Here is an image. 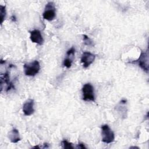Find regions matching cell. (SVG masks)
Instances as JSON below:
<instances>
[{"label": "cell", "mask_w": 149, "mask_h": 149, "mask_svg": "<svg viewBox=\"0 0 149 149\" xmlns=\"http://www.w3.org/2000/svg\"><path fill=\"white\" fill-rule=\"evenodd\" d=\"M148 49L146 51H141V54L136 60L129 61L130 63H136L145 72L148 73Z\"/></svg>", "instance_id": "cell-1"}, {"label": "cell", "mask_w": 149, "mask_h": 149, "mask_svg": "<svg viewBox=\"0 0 149 149\" xmlns=\"http://www.w3.org/2000/svg\"><path fill=\"white\" fill-rule=\"evenodd\" d=\"M24 72L26 76H34L40 70V65L38 61H34L31 62L25 63L23 66Z\"/></svg>", "instance_id": "cell-2"}, {"label": "cell", "mask_w": 149, "mask_h": 149, "mask_svg": "<svg viewBox=\"0 0 149 149\" xmlns=\"http://www.w3.org/2000/svg\"><path fill=\"white\" fill-rule=\"evenodd\" d=\"M115 140V134L109 126L105 124L101 126V140L106 144L111 143Z\"/></svg>", "instance_id": "cell-3"}, {"label": "cell", "mask_w": 149, "mask_h": 149, "mask_svg": "<svg viewBox=\"0 0 149 149\" xmlns=\"http://www.w3.org/2000/svg\"><path fill=\"white\" fill-rule=\"evenodd\" d=\"M42 17L44 19L48 21L53 20L55 18L56 8L55 3L53 2H49L46 4L42 13Z\"/></svg>", "instance_id": "cell-4"}, {"label": "cell", "mask_w": 149, "mask_h": 149, "mask_svg": "<svg viewBox=\"0 0 149 149\" xmlns=\"http://www.w3.org/2000/svg\"><path fill=\"white\" fill-rule=\"evenodd\" d=\"M82 99L85 101H95L94 87L90 83L85 84L82 87Z\"/></svg>", "instance_id": "cell-5"}, {"label": "cell", "mask_w": 149, "mask_h": 149, "mask_svg": "<svg viewBox=\"0 0 149 149\" xmlns=\"http://www.w3.org/2000/svg\"><path fill=\"white\" fill-rule=\"evenodd\" d=\"M95 55L90 52L86 51L82 54L81 57V62L84 68H88L94 61Z\"/></svg>", "instance_id": "cell-6"}, {"label": "cell", "mask_w": 149, "mask_h": 149, "mask_svg": "<svg viewBox=\"0 0 149 149\" xmlns=\"http://www.w3.org/2000/svg\"><path fill=\"white\" fill-rule=\"evenodd\" d=\"M30 38L33 42L36 43L39 45H41L43 44L44 39L39 30H37V29L33 30L32 31H30Z\"/></svg>", "instance_id": "cell-7"}, {"label": "cell", "mask_w": 149, "mask_h": 149, "mask_svg": "<svg viewBox=\"0 0 149 149\" xmlns=\"http://www.w3.org/2000/svg\"><path fill=\"white\" fill-rule=\"evenodd\" d=\"M34 100L31 98H29L25 101L23 105V112L26 116H30L34 112Z\"/></svg>", "instance_id": "cell-8"}, {"label": "cell", "mask_w": 149, "mask_h": 149, "mask_svg": "<svg viewBox=\"0 0 149 149\" xmlns=\"http://www.w3.org/2000/svg\"><path fill=\"white\" fill-rule=\"evenodd\" d=\"M3 84H6V92L10 91L11 89L15 88V86L13 82L10 80V77L8 72H5L4 74H1V86H2Z\"/></svg>", "instance_id": "cell-9"}, {"label": "cell", "mask_w": 149, "mask_h": 149, "mask_svg": "<svg viewBox=\"0 0 149 149\" xmlns=\"http://www.w3.org/2000/svg\"><path fill=\"white\" fill-rule=\"evenodd\" d=\"M8 137L10 141L13 143H16L20 140L19 131L17 129L15 128L8 133Z\"/></svg>", "instance_id": "cell-10"}, {"label": "cell", "mask_w": 149, "mask_h": 149, "mask_svg": "<svg viewBox=\"0 0 149 149\" xmlns=\"http://www.w3.org/2000/svg\"><path fill=\"white\" fill-rule=\"evenodd\" d=\"M6 7L5 6L0 5V20L1 24H2L4 20L5 19L6 16Z\"/></svg>", "instance_id": "cell-11"}, {"label": "cell", "mask_w": 149, "mask_h": 149, "mask_svg": "<svg viewBox=\"0 0 149 149\" xmlns=\"http://www.w3.org/2000/svg\"><path fill=\"white\" fill-rule=\"evenodd\" d=\"M83 41H84V44L86 45H88V46H90V47H93L94 45L93 41L87 36V35H83Z\"/></svg>", "instance_id": "cell-12"}, {"label": "cell", "mask_w": 149, "mask_h": 149, "mask_svg": "<svg viewBox=\"0 0 149 149\" xmlns=\"http://www.w3.org/2000/svg\"><path fill=\"white\" fill-rule=\"evenodd\" d=\"M61 144H62V146L63 148L65 149H66V148H68V149H73L74 148L73 146H72V144L70 142H69L68 141H67L66 140H63L62 143H61Z\"/></svg>", "instance_id": "cell-13"}, {"label": "cell", "mask_w": 149, "mask_h": 149, "mask_svg": "<svg viewBox=\"0 0 149 149\" xmlns=\"http://www.w3.org/2000/svg\"><path fill=\"white\" fill-rule=\"evenodd\" d=\"M72 59L70 58L69 56H68L67 58L64 59L63 65L65 67L67 68H70L72 66Z\"/></svg>", "instance_id": "cell-14"}, {"label": "cell", "mask_w": 149, "mask_h": 149, "mask_svg": "<svg viewBox=\"0 0 149 149\" xmlns=\"http://www.w3.org/2000/svg\"><path fill=\"white\" fill-rule=\"evenodd\" d=\"M74 53H75V48L73 47H72L69 49L68 50V51L66 52V55H74Z\"/></svg>", "instance_id": "cell-15"}, {"label": "cell", "mask_w": 149, "mask_h": 149, "mask_svg": "<svg viewBox=\"0 0 149 149\" xmlns=\"http://www.w3.org/2000/svg\"><path fill=\"white\" fill-rule=\"evenodd\" d=\"M77 148H86V147L84 146V144L83 143H79L77 144Z\"/></svg>", "instance_id": "cell-16"}]
</instances>
